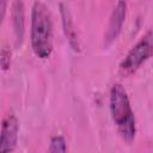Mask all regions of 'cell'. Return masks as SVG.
<instances>
[{"mask_svg": "<svg viewBox=\"0 0 153 153\" xmlns=\"http://www.w3.org/2000/svg\"><path fill=\"white\" fill-rule=\"evenodd\" d=\"M12 26L16 37V44L20 45L24 37L25 31V11H24V2L23 1H13L12 2Z\"/></svg>", "mask_w": 153, "mask_h": 153, "instance_id": "cell-6", "label": "cell"}, {"mask_svg": "<svg viewBox=\"0 0 153 153\" xmlns=\"http://www.w3.org/2000/svg\"><path fill=\"white\" fill-rule=\"evenodd\" d=\"M6 6H7V2H6L5 0H1V1H0V20H1V22H2L4 18H5Z\"/></svg>", "mask_w": 153, "mask_h": 153, "instance_id": "cell-10", "label": "cell"}, {"mask_svg": "<svg viewBox=\"0 0 153 153\" xmlns=\"http://www.w3.org/2000/svg\"><path fill=\"white\" fill-rule=\"evenodd\" d=\"M60 6V13H61V19H62V26H63V31L65 35L69 42V45L74 49V50H79V44H78V37H76V32L74 29V24H73V19H72V14L71 11L68 8V5L65 2L59 4Z\"/></svg>", "mask_w": 153, "mask_h": 153, "instance_id": "cell-7", "label": "cell"}, {"mask_svg": "<svg viewBox=\"0 0 153 153\" xmlns=\"http://www.w3.org/2000/svg\"><path fill=\"white\" fill-rule=\"evenodd\" d=\"M127 14V2L117 1L109 18V23L104 33V47H109L121 33Z\"/></svg>", "mask_w": 153, "mask_h": 153, "instance_id": "cell-5", "label": "cell"}, {"mask_svg": "<svg viewBox=\"0 0 153 153\" xmlns=\"http://www.w3.org/2000/svg\"><path fill=\"white\" fill-rule=\"evenodd\" d=\"M47 153H67V145L65 137L62 135L53 136Z\"/></svg>", "mask_w": 153, "mask_h": 153, "instance_id": "cell-8", "label": "cell"}, {"mask_svg": "<svg viewBox=\"0 0 153 153\" xmlns=\"http://www.w3.org/2000/svg\"><path fill=\"white\" fill-rule=\"evenodd\" d=\"M0 63L4 71H7L11 66V50L2 48L1 49V57H0Z\"/></svg>", "mask_w": 153, "mask_h": 153, "instance_id": "cell-9", "label": "cell"}, {"mask_svg": "<svg viewBox=\"0 0 153 153\" xmlns=\"http://www.w3.org/2000/svg\"><path fill=\"white\" fill-rule=\"evenodd\" d=\"M19 136V121L17 116L8 112L2 118L0 134V153H14Z\"/></svg>", "mask_w": 153, "mask_h": 153, "instance_id": "cell-4", "label": "cell"}, {"mask_svg": "<svg viewBox=\"0 0 153 153\" xmlns=\"http://www.w3.org/2000/svg\"><path fill=\"white\" fill-rule=\"evenodd\" d=\"M53 17L43 1H35L31 8V48L39 59H49L53 51Z\"/></svg>", "mask_w": 153, "mask_h": 153, "instance_id": "cell-1", "label": "cell"}, {"mask_svg": "<svg viewBox=\"0 0 153 153\" xmlns=\"http://www.w3.org/2000/svg\"><path fill=\"white\" fill-rule=\"evenodd\" d=\"M153 55V27H151L127 53L118 65V73L128 78Z\"/></svg>", "mask_w": 153, "mask_h": 153, "instance_id": "cell-3", "label": "cell"}, {"mask_svg": "<svg viewBox=\"0 0 153 153\" xmlns=\"http://www.w3.org/2000/svg\"><path fill=\"white\" fill-rule=\"evenodd\" d=\"M109 109L121 137L130 143L136 135V121L126 88L116 82L111 86L109 97Z\"/></svg>", "mask_w": 153, "mask_h": 153, "instance_id": "cell-2", "label": "cell"}]
</instances>
